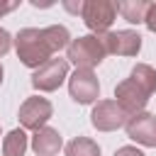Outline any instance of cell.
<instances>
[{
	"instance_id": "obj_8",
	"label": "cell",
	"mask_w": 156,
	"mask_h": 156,
	"mask_svg": "<svg viewBox=\"0 0 156 156\" xmlns=\"http://www.w3.org/2000/svg\"><path fill=\"white\" fill-rule=\"evenodd\" d=\"M54 115V107L46 98H39V95H32L22 102L20 107V124L24 129H32V132H39L41 127H46L49 117Z\"/></svg>"
},
{
	"instance_id": "obj_2",
	"label": "cell",
	"mask_w": 156,
	"mask_h": 156,
	"mask_svg": "<svg viewBox=\"0 0 156 156\" xmlns=\"http://www.w3.org/2000/svg\"><path fill=\"white\" fill-rule=\"evenodd\" d=\"M156 93V71L149 63H136L117 88H115V102L132 117L136 112H144L149 98Z\"/></svg>"
},
{
	"instance_id": "obj_4",
	"label": "cell",
	"mask_w": 156,
	"mask_h": 156,
	"mask_svg": "<svg viewBox=\"0 0 156 156\" xmlns=\"http://www.w3.org/2000/svg\"><path fill=\"white\" fill-rule=\"evenodd\" d=\"M83 20H85V27L95 34H105L110 32L115 17H117V2H110V0H88L83 2V10H80Z\"/></svg>"
},
{
	"instance_id": "obj_5",
	"label": "cell",
	"mask_w": 156,
	"mask_h": 156,
	"mask_svg": "<svg viewBox=\"0 0 156 156\" xmlns=\"http://www.w3.org/2000/svg\"><path fill=\"white\" fill-rule=\"evenodd\" d=\"M66 78H68V61L66 58H51L32 73V85L41 93H51V90H58Z\"/></svg>"
},
{
	"instance_id": "obj_1",
	"label": "cell",
	"mask_w": 156,
	"mask_h": 156,
	"mask_svg": "<svg viewBox=\"0 0 156 156\" xmlns=\"http://www.w3.org/2000/svg\"><path fill=\"white\" fill-rule=\"evenodd\" d=\"M68 44H71V34L63 24H51L44 29L27 27V29H20V34L15 37V49L20 61L34 71L46 61H51V56Z\"/></svg>"
},
{
	"instance_id": "obj_17",
	"label": "cell",
	"mask_w": 156,
	"mask_h": 156,
	"mask_svg": "<svg viewBox=\"0 0 156 156\" xmlns=\"http://www.w3.org/2000/svg\"><path fill=\"white\" fill-rule=\"evenodd\" d=\"M115 156H144V151H139L136 146H122L115 151Z\"/></svg>"
},
{
	"instance_id": "obj_14",
	"label": "cell",
	"mask_w": 156,
	"mask_h": 156,
	"mask_svg": "<svg viewBox=\"0 0 156 156\" xmlns=\"http://www.w3.org/2000/svg\"><path fill=\"white\" fill-rule=\"evenodd\" d=\"M66 156H100V146L88 136H76L66 144Z\"/></svg>"
},
{
	"instance_id": "obj_13",
	"label": "cell",
	"mask_w": 156,
	"mask_h": 156,
	"mask_svg": "<svg viewBox=\"0 0 156 156\" xmlns=\"http://www.w3.org/2000/svg\"><path fill=\"white\" fill-rule=\"evenodd\" d=\"M27 134L24 129H12L5 139H2V156H24L27 151Z\"/></svg>"
},
{
	"instance_id": "obj_15",
	"label": "cell",
	"mask_w": 156,
	"mask_h": 156,
	"mask_svg": "<svg viewBox=\"0 0 156 156\" xmlns=\"http://www.w3.org/2000/svg\"><path fill=\"white\" fill-rule=\"evenodd\" d=\"M144 24L149 27V32H154V34H156V2H151V5H149L146 17H144Z\"/></svg>"
},
{
	"instance_id": "obj_12",
	"label": "cell",
	"mask_w": 156,
	"mask_h": 156,
	"mask_svg": "<svg viewBox=\"0 0 156 156\" xmlns=\"http://www.w3.org/2000/svg\"><path fill=\"white\" fill-rule=\"evenodd\" d=\"M151 2L146 0H124V2H117V12H122V17L132 24H141L144 17H146V10H149Z\"/></svg>"
},
{
	"instance_id": "obj_10",
	"label": "cell",
	"mask_w": 156,
	"mask_h": 156,
	"mask_svg": "<svg viewBox=\"0 0 156 156\" xmlns=\"http://www.w3.org/2000/svg\"><path fill=\"white\" fill-rule=\"evenodd\" d=\"M127 136L141 146H156V115L151 112H136L124 124Z\"/></svg>"
},
{
	"instance_id": "obj_18",
	"label": "cell",
	"mask_w": 156,
	"mask_h": 156,
	"mask_svg": "<svg viewBox=\"0 0 156 156\" xmlns=\"http://www.w3.org/2000/svg\"><path fill=\"white\" fill-rule=\"evenodd\" d=\"M17 7H20V2H5V0H0V17L7 15V12H12V10H17Z\"/></svg>"
},
{
	"instance_id": "obj_16",
	"label": "cell",
	"mask_w": 156,
	"mask_h": 156,
	"mask_svg": "<svg viewBox=\"0 0 156 156\" xmlns=\"http://www.w3.org/2000/svg\"><path fill=\"white\" fill-rule=\"evenodd\" d=\"M10 46H12V37H10L7 29L0 27V56H5V54L10 51Z\"/></svg>"
},
{
	"instance_id": "obj_19",
	"label": "cell",
	"mask_w": 156,
	"mask_h": 156,
	"mask_svg": "<svg viewBox=\"0 0 156 156\" xmlns=\"http://www.w3.org/2000/svg\"><path fill=\"white\" fill-rule=\"evenodd\" d=\"M0 85H2V66H0Z\"/></svg>"
},
{
	"instance_id": "obj_3",
	"label": "cell",
	"mask_w": 156,
	"mask_h": 156,
	"mask_svg": "<svg viewBox=\"0 0 156 156\" xmlns=\"http://www.w3.org/2000/svg\"><path fill=\"white\" fill-rule=\"evenodd\" d=\"M66 49H68V58L66 61L76 63V68H88V71L100 66L102 58L107 56L98 34H85V37H78V39H71V44Z\"/></svg>"
},
{
	"instance_id": "obj_11",
	"label": "cell",
	"mask_w": 156,
	"mask_h": 156,
	"mask_svg": "<svg viewBox=\"0 0 156 156\" xmlns=\"http://www.w3.org/2000/svg\"><path fill=\"white\" fill-rule=\"evenodd\" d=\"M61 146H63V139L51 127H41L32 136V149H34L37 156H56L61 151Z\"/></svg>"
},
{
	"instance_id": "obj_9",
	"label": "cell",
	"mask_w": 156,
	"mask_h": 156,
	"mask_svg": "<svg viewBox=\"0 0 156 156\" xmlns=\"http://www.w3.org/2000/svg\"><path fill=\"white\" fill-rule=\"evenodd\" d=\"M105 54H117V56H136L141 49V37L132 29H117V32H105L98 34Z\"/></svg>"
},
{
	"instance_id": "obj_7",
	"label": "cell",
	"mask_w": 156,
	"mask_h": 156,
	"mask_svg": "<svg viewBox=\"0 0 156 156\" xmlns=\"http://www.w3.org/2000/svg\"><path fill=\"white\" fill-rule=\"evenodd\" d=\"M127 119H129V115L115 100H98V105L90 112V122L98 132H115V129L124 127Z\"/></svg>"
},
{
	"instance_id": "obj_6",
	"label": "cell",
	"mask_w": 156,
	"mask_h": 156,
	"mask_svg": "<svg viewBox=\"0 0 156 156\" xmlns=\"http://www.w3.org/2000/svg\"><path fill=\"white\" fill-rule=\"evenodd\" d=\"M68 93L78 105H90L100 98V83L98 76L88 68H76L68 78Z\"/></svg>"
}]
</instances>
